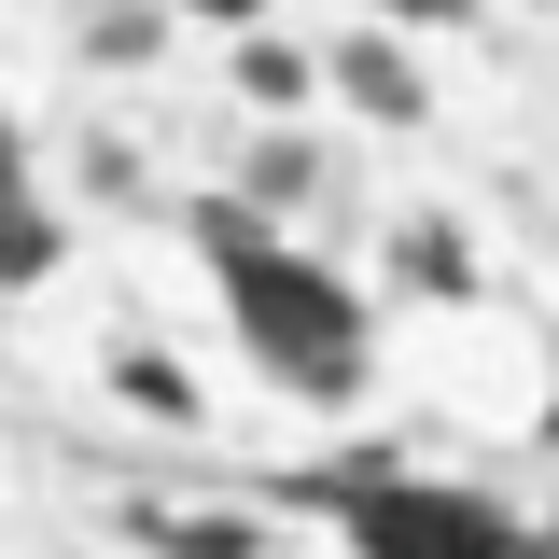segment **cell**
<instances>
[{
  "label": "cell",
  "mask_w": 559,
  "mask_h": 559,
  "mask_svg": "<svg viewBox=\"0 0 559 559\" xmlns=\"http://www.w3.org/2000/svg\"><path fill=\"white\" fill-rule=\"evenodd\" d=\"M392 266H406L419 294H462V266H476V252H462L448 224H406V238H392Z\"/></svg>",
  "instance_id": "obj_5"
},
{
  "label": "cell",
  "mask_w": 559,
  "mask_h": 559,
  "mask_svg": "<svg viewBox=\"0 0 559 559\" xmlns=\"http://www.w3.org/2000/svg\"><path fill=\"white\" fill-rule=\"evenodd\" d=\"M392 14H406V28H433V14H462V0H392Z\"/></svg>",
  "instance_id": "obj_12"
},
{
  "label": "cell",
  "mask_w": 559,
  "mask_h": 559,
  "mask_svg": "<svg viewBox=\"0 0 559 559\" xmlns=\"http://www.w3.org/2000/svg\"><path fill=\"white\" fill-rule=\"evenodd\" d=\"M182 14H224V28H252V0H182Z\"/></svg>",
  "instance_id": "obj_11"
},
{
  "label": "cell",
  "mask_w": 559,
  "mask_h": 559,
  "mask_svg": "<svg viewBox=\"0 0 559 559\" xmlns=\"http://www.w3.org/2000/svg\"><path fill=\"white\" fill-rule=\"evenodd\" d=\"M43 266H57V224L28 197H0V280H43Z\"/></svg>",
  "instance_id": "obj_7"
},
{
  "label": "cell",
  "mask_w": 559,
  "mask_h": 559,
  "mask_svg": "<svg viewBox=\"0 0 559 559\" xmlns=\"http://www.w3.org/2000/svg\"><path fill=\"white\" fill-rule=\"evenodd\" d=\"M127 532H140V546H168V559H252V546H266L252 518H168V503H127Z\"/></svg>",
  "instance_id": "obj_4"
},
{
  "label": "cell",
  "mask_w": 559,
  "mask_h": 559,
  "mask_svg": "<svg viewBox=\"0 0 559 559\" xmlns=\"http://www.w3.org/2000/svg\"><path fill=\"white\" fill-rule=\"evenodd\" d=\"M294 503H336L364 559H518V518L489 489H419L392 462H349V476H308Z\"/></svg>",
  "instance_id": "obj_2"
},
{
  "label": "cell",
  "mask_w": 559,
  "mask_h": 559,
  "mask_svg": "<svg viewBox=\"0 0 559 559\" xmlns=\"http://www.w3.org/2000/svg\"><path fill=\"white\" fill-rule=\"evenodd\" d=\"M336 84L378 112V127H419V70H406V43H336Z\"/></svg>",
  "instance_id": "obj_3"
},
{
  "label": "cell",
  "mask_w": 559,
  "mask_h": 559,
  "mask_svg": "<svg viewBox=\"0 0 559 559\" xmlns=\"http://www.w3.org/2000/svg\"><path fill=\"white\" fill-rule=\"evenodd\" d=\"M238 84H252L266 112H294V98H308V57H294V43H252V57H238Z\"/></svg>",
  "instance_id": "obj_8"
},
{
  "label": "cell",
  "mask_w": 559,
  "mask_h": 559,
  "mask_svg": "<svg viewBox=\"0 0 559 559\" xmlns=\"http://www.w3.org/2000/svg\"><path fill=\"white\" fill-rule=\"evenodd\" d=\"M84 57H112V70L154 57V14H98V28H84Z\"/></svg>",
  "instance_id": "obj_9"
},
{
  "label": "cell",
  "mask_w": 559,
  "mask_h": 559,
  "mask_svg": "<svg viewBox=\"0 0 559 559\" xmlns=\"http://www.w3.org/2000/svg\"><path fill=\"white\" fill-rule=\"evenodd\" d=\"M112 392H127L140 419H197V392H182V364H154V349H127V364H112Z\"/></svg>",
  "instance_id": "obj_6"
},
{
  "label": "cell",
  "mask_w": 559,
  "mask_h": 559,
  "mask_svg": "<svg viewBox=\"0 0 559 559\" xmlns=\"http://www.w3.org/2000/svg\"><path fill=\"white\" fill-rule=\"evenodd\" d=\"M197 238H210V266H224L238 336L266 349L308 406H349V378H364V322H349V294L308 266V252H280V238H266L238 197H210V210H197Z\"/></svg>",
  "instance_id": "obj_1"
},
{
  "label": "cell",
  "mask_w": 559,
  "mask_h": 559,
  "mask_svg": "<svg viewBox=\"0 0 559 559\" xmlns=\"http://www.w3.org/2000/svg\"><path fill=\"white\" fill-rule=\"evenodd\" d=\"M252 197H308V140H266L252 154Z\"/></svg>",
  "instance_id": "obj_10"
}]
</instances>
